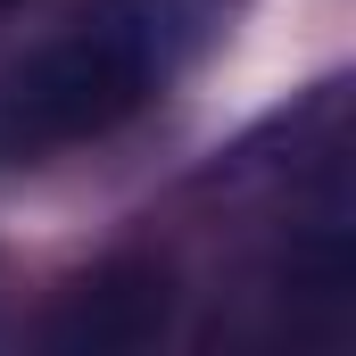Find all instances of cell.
<instances>
[{
  "mask_svg": "<svg viewBox=\"0 0 356 356\" xmlns=\"http://www.w3.org/2000/svg\"><path fill=\"white\" fill-rule=\"evenodd\" d=\"M166 332V266H149V257H116V266H99L67 298V315L50 323V340L58 348H141V340H158Z\"/></svg>",
  "mask_w": 356,
  "mask_h": 356,
  "instance_id": "obj_2",
  "label": "cell"
},
{
  "mask_svg": "<svg viewBox=\"0 0 356 356\" xmlns=\"http://www.w3.org/2000/svg\"><path fill=\"white\" fill-rule=\"evenodd\" d=\"M166 75V25L141 0H99L0 58V166H42L75 141L116 133Z\"/></svg>",
  "mask_w": 356,
  "mask_h": 356,
  "instance_id": "obj_1",
  "label": "cell"
}]
</instances>
